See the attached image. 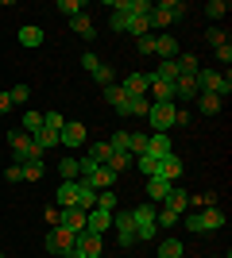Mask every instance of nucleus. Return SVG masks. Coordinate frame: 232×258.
<instances>
[{"instance_id":"1","label":"nucleus","mask_w":232,"mask_h":258,"mask_svg":"<svg viewBox=\"0 0 232 258\" xmlns=\"http://www.w3.org/2000/svg\"><path fill=\"white\" fill-rule=\"evenodd\" d=\"M182 224L190 231H217V227H224V208L213 205V208H198V212H182Z\"/></svg>"},{"instance_id":"2","label":"nucleus","mask_w":232,"mask_h":258,"mask_svg":"<svg viewBox=\"0 0 232 258\" xmlns=\"http://www.w3.org/2000/svg\"><path fill=\"white\" fill-rule=\"evenodd\" d=\"M186 16V4L182 0H163V4H151V16H147V23H151L159 35H166V27L174 20H182Z\"/></svg>"},{"instance_id":"3","label":"nucleus","mask_w":232,"mask_h":258,"mask_svg":"<svg viewBox=\"0 0 232 258\" xmlns=\"http://www.w3.org/2000/svg\"><path fill=\"white\" fill-rule=\"evenodd\" d=\"M8 147H12V154H16V162H43V151H39V147H35V139L31 135H27V131H8Z\"/></svg>"},{"instance_id":"4","label":"nucleus","mask_w":232,"mask_h":258,"mask_svg":"<svg viewBox=\"0 0 232 258\" xmlns=\"http://www.w3.org/2000/svg\"><path fill=\"white\" fill-rule=\"evenodd\" d=\"M155 212H159V208H155L151 201H147V205H135V208H132V220H135V243H147V239L159 235Z\"/></svg>"},{"instance_id":"5","label":"nucleus","mask_w":232,"mask_h":258,"mask_svg":"<svg viewBox=\"0 0 232 258\" xmlns=\"http://www.w3.org/2000/svg\"><path fill=\"white\" fill-rule=\"evenodd\" d=\"M198 93L228 97V93H232V77L228 74H217V70H198Z\"/></svg>"},{"instance_id":"6","label":"nucleus","mask_w":232,"mask_h":258,"mask_svg":"<svg viewBox=\"0 0 232 258\" xmlns=\"http://www.w3.org/2000/svg\"><path fill=\"white\" fill-rule=\"evenodd\" d=\"M74 231H66V227H51L47 231V239H43V247H47V254H58V258H66L70 250H74Z\"/></svg>"},{"instance_id":"7","label":"nucleus","mask_w":232,"mask_h":258,"mask_svg":"<svg viewBox=\"0 0 232 258\" xmlns=\"http://www.w3.org/2000/svg\"><path fill=\"white\" fill-rule=\"evenodd\" d=\"M174 112H178V104H151V112H147L151 135H166V131L174 127Z\"/></svg>"},{"instance_id":"8","label":"nucleus","mask_w":232,"mask_h":258,"mask_svg":"<svg viewBox=\"0 0 232 258\" xmlns=\"http://www.w3.org/2000/svg\"><path fill=\"white\" fill-rule=\"evenodd\" d=\"M112 227H116V239H120V247H132L135 243V220H132V208H116L112 212Z\"/></svg>"},{"instance_id":"9","label":"nucleus","mask_w":232,"mask_h":258,"mask_svg":"<svg viewBox=\"0 0 232 258\" xmlns=\"http://www.w3.org/2000/svg\"><path fill=\"white\" fill-rule=\"evenodd\" d=\"M58 143H62V147H85V143H89L85 123H81V119H66L62 131H58Z\"/></svg>"},{"instance_id":"10","label":"nucleus","mask_w":232,"mask_h":258,"mask_svg":"<svg viewBox=\"0 0 232 258\" xmlns=\"http://www.w3.org/2000/svg\"><path fill=\"white\" fill-rule=\"evenodd\" d=\"M109 227H112V212H105V208H89V212H85V231L105 235Z\"/></svg>"},{"instance_id":"11","label":"nucleus","mask_w":232,"mask_h":258,"mask_svg":"<svg viewBox=\"0 0 232 258\" xmlns=\"http://www.w3.org/2000/svg\"><path fill=\"white\" fill-rule=\"evenodd\" d=\"M101 239H105V235H93V231H77L74 247L81 250V254H89V258H101V247H105Z\"/></svg>"},{"instance_id":"12","label":"nucleus","mask_w":232,"mask_h":258,"mask_svg":"<svg viewBox=\"0 0 232 258\" xmlns=\"http://www.w3.org/2000/svg\"><path fill=\"white\" fill-rule=\"evenodd\" d=\"M182 170H186V166H182V158H178V154H166V158H159V170H155V177L178 181V177H182Z\"/></svg>"},{"instance_id":"13","label":"nucleus","mask_w":232,"mask_h":258,"mask_svg":"<svg viewBox=\"0 0 232 258\" xmlns=\"http://www.w3.org/2000/svg\"><path fill=\"white\" fill-rule=\"evenodd\" d=\"M155 54H159V58H163V62H174L178 54V39L174 35H155Z\"/></svg>"},{"instance_id":"14","label":"nucleus","mask_w":232,"mask_h":258,"mask_svg":"<svg viewBox=\"0 0 232 258\" xmlns=\"http://www.w3.org/2000/svg\"><path fill=\"white\" fill-rule=\"evenodd\" d=\"M174 181H166V177H147V197H151V205H163L166 197H170Z\"/></svg>"},{"instance_id":"15","label":"nucleus","mask_w":232,"mask_h":258,"mask_svg":"<svg viewBox=\"0 0 232 258\" xmlns=\"http://www.w3.org/2000/svg\"><path fill=\"white\" fill-rule=\"evenodd\" d=\"M58 227H66V231H85V212L81 208H62V216H58Z\"/></svg>"},{"instance_id":"16","label":"nucleus","mask_w":232,"mask_h":258,"mask_svg":"<svg viewBox=\"0 0 232 258\" xmlns=\"http://www.w3.org/2000/svg\"><path fill=\"white\" fill-rule=\"evenodd\" d=\"M147 85H151L147 74H128L120 89H124V97H147Z\"/></svg>"},{"instance_id":"17","label":"nucleus","mask_w":232,"mask_h":258,"mask_svg":"<svg viewBox=\"0 0 232 258\" xmlns=\"http://www.w3.org/2000/svg\"><path fill=\"white\" fill-rule=\"evenodd\" d=\"M116 112H120V116H144V119H147V112H151V100H147V97H128L120 108H116Z\"/></svg>"},{"instance_id":"18","label":"nucleus","mask_w":232,"mask_h":258,"mask_svg":"<svg viewBox=\"0 0 232 258\" xmlns=\"http://www.w3.org/2000/svg\"><path fill=\"white\" fill-rule=\"evenodd\" d=\"M112 147H109V139H97V143H85V158H93V162H101V166H109V158H112Z\"/></svg>"},{"instance_id":"19","label":"nucleus","mask_w":232,"mask_h":258,"mask_svg":"<svg viewBox=\"0 0 232 258\" xmlns=\"http://www.w3.org/2000/svg\"><path fill=\"white\" fill-rule=\"evenodd\" d=\"M151 158H166V154H174L170 151V135H147V151Z\"/></svg>"},{"instance_id":"20","label":"nucleus","mask_w":232,"mask_h":258,"mask_svg":"<svg viewBox=\"0 0 232 258\" xmlns=\"http://www.w3.org/2000/svg\"><path fill=\"white\" fill-rule=\"evenodd\" d=\"M128 23H132V12H128L124 0H116V8H112V16H109V27L112 31H128Z\"/></svg>"},{"instance_id":"21","label":"nucleus","mask_w":232,"mask_h":258,"mask_svg":"<svg viewBox=\"0 0 232 258\" xmlns=\"http://www.w3.org/2000/svg\"><path fill=\"white\" fill-rule=\"evenodd\" d=\"M174 100H198V77H178L174 81Z\"/></svg>"},{"instance_id":"22","label":"nucleus","mask_w":232,"mask_h":258,"mask_svg":"<svg viewBox=\"0 0 232 258\" xmlns=\"http://www.w3.org/2000/svg\"><path fill=\"white\" fill-rule=\"evenodd\" d=\"M163 205L170 208V212H178V216H182V212H190V193H186V189H178V185H174V189H170V197H166Z\"/></svg>"},{"instance_id":"23","label":"nucleus","mask_w":232,"mask_h":258,"mask_svg":"<svg viewBox=\"0 0 232 258\" xmlns=\"http://www.w3.org/2000/svg\"><path fill=\"white\" fill-rule=\"evenodd\" d=\"M70 31H77L81 39H93V35H97V27H93V20H89V12H81V16H74V20H70Z\"/></svg>"},{"instance_id":"24","label":"nucleus","mask_w":232,"mask_h":258,"mask_svg":"<svg viewBox=\"0 0 232 258\" xmlns=\"http://www.w3.org/2000/svg\"><path fill=\"white\" fill-rule=\"evenodd\" d=\"M198 108L205 112V116H217L224 108V97H213V93H198Z\"/></svg>"},{"instance_id":"25","label":"nucleus","mask_w":232,"mask_h":258,"mask_svg":"<svg viewBox=\"0 0 232 258\" xmlns=\"http://www.w3.org/2000/svg\"><path fill=\"white\" fill-rule=\"evenodd\" d=\"M16 39H20L23 46H39V43H43V27H35V23H23Z\"/></svg>"},{"instance_id":"26","label":"nucleus","mask_w":232,"mask_h":258,"mask_svg":"<svg viewBox=\"0 0 232 258\" xmlns=\"http://www.w3.org/2000/svg\"><path fill=\"white\" fill-rule=\"evenodd\" d=\"M58 173H62V181H77V173H81V162L66 154V158L58 162Z\"/></svg>"},{"instance_id":"27","label":"nucleus","mask_w":232,"mask_h":258,"mask_svg":"<svg viewBox=\"0 0 232 258\" xmlns=\"http://www.w3.org/2000/svg\"><path fill=\"white\" fill-rule=\"evenodd\" d=\"M31 139H35V147H39V151H51V147H58V131L43 127V131H35Z\"/></svg>"},{"instance_id":"28","label":"nucleus","mask_w":232,"mask_h":258,"mask_svg":"<svg viewBox=\"0 0 232 258\" xmlns=\"http://www.w3.org/2000/svg\"><path fill=\"white\" fill-rule=\"evenodd\" d=\"M23 131H27V135H35V131H43V112H35V108H27V112H23Z\"/></svg>"},{"instance_id":"29","label":"nucleus","mask_w":232,"mask_h":258,"mask_svg":"<svg viewBox=\"0 0 232 258\" xmlns=\"http://www.w3.org/2000/svg\"><path fill=\"white\" fill-rule=\"evenodd\" d=\"M159 258H182V239H163L159 243Z\"/></svg>"},{"instance_id":"30","label":"nucleus","mask_w":232,"mask_h":258,"mask_svg":"<svg viewBox=\"0 0 232 258\" xmlns=\"http://www.w3.org/2000/svg\"><path fill=\"white\" fill-rule=\"evenodd\" d=\"M128 35H135V39L151 35V23H147V16H132V23H128Z\"/></svg>"},{"instance_id":"31","label":"nucleus","mask_w":232,"mask_h":258,"mask_svg":"<svg viewBox=\"0 0 232 258\" xmlns=\"http://www.w3.org/2000/svg\"><path fill=\"white\" fill-rule=\"evenodd\" d=\"M43 170H47V166H43V162H23V181H43Z\"/></svg>"},{"instance_id":"32","label":"nucleus","mask_w":232,"mask_h":258,"mask_svg":"<svg viewBox=\"0 0 232 258\" xmlns=\"http://www.w3.org/2000/svg\"><path fill=\"white\" fill-rule=\"evenodd\" d=\"M205 16H209V20H224V16H228V0H209V4H205Z\"/></svg>"},{"instance_id":"33","label":"nucleus","mask_w":232,"mask_h":258,"mask_svg":"<svg viewBox=\"0 0 232 258\" xmlns=\"http://www.w3.org/2000/svg\"><path fill=\"white\" fill-rule=\"evenodd\" d=\"M128 135H132V131H112L109 147H112V151H116V154H132V151H128Z\"/></svg>"},{"instance_id":"34","label":"nucleus","mask_w":232,"mask_h":258,"mask_svg":"<svg viewBox=\"0 0 232 258\" xmlns=\"http://www.w3.org/2000/svg\"><path fill=\"white\" fill-rule=\"evenodd\" d=\"M101 93H105V100H109L112 108H120L124 100H128V97H124V89H120V85H105V89H101Z\"/></svg>"},{"instance_id":"35","label":"nucleus","mask_w":232,"mask_h":258,"mask_svg":"<svg viewBox=\"0 0 232 258\" xmlns=\"http://www.w3.org/2000/svg\"><path fill=\"white\" fill-rule=\"evenodd\" d=\"M109 170H112V173L132 170V154H112V158H109Z\"/></svg>"},{"instance_id":"36","label":"nucleus","mask_w":232,"mask_h":258,"mask_svg":"<svg viewBox=\"0 0 232 258\" xmlns=\"http://www.w3.org/2000/svg\"><path fill=\"white\" fill-rule=\"evenodd\" d=\"M8 97H12V108H16V104H27V100H31V89H27V85H12Z\"/></svg>"},{"instance_id":"37","label":"nucleus","mask_w":232,"mask_h":258,"mask_svg":"<svg viewBox=\"0 0 232 258\" xmlns=\"http://www.w3.org/2000/svg\"><path fill=\"white\" fill-rule=\"evenodd\" d=\"M155 77H159V81H170V85H174V81H178V66H174V62H163L159 70H155Z\"/></svg>"},{"instance_id":"38","label":"nucleus","mask_w":232,"mask_h":258,"mask_svg":"<svg viewBox=\"0 0 232 258\" xmlns=\"http://www.w3.org/2000/svg\"><path fill=\"white\" fill-rule=\"evenodd\" d=\"M135 166H140L147 177H155V170H159V158H151V154H135Z\"/></svg>"},{"instance_id":"39","label":"nucleus","mask_w":232,"mask_h":258,"mask_svg":"<svg viewBox=\"0 0 232 258\" xmlns=\"http://www.w3.org/2000/svg\"><path fill=\"white\" fill-rule=\"evenodd\" d=\"M97 208H105V212H116V193H112V189H101V193H97Z\"/></svg>"},{"instance_id":"40","label":"nucleus","mask_w":232,"mask_h":258,"mask_svg":"<svg viewBox=\"0 0 232 258\" xmlns=\"http://www.w3.org/2000/svg\"><path fill=\"white\" fill-rule=\"evenodd\" d=\"M81 8H85L81 0H58V12H62V16H70V20H74V16H81Z\"/></svg>"},{"instance_id":"41","label":"nucleus","mask_w":232,"mask_h":258,"mask_svg":"<svg viewBox=\"0 0 232 258\" xmlns=\"http://www.w3.org/2000/svg\"><path fill=\"white\" fill-rule=\"evenodd\" d=\"M178 220H182V216L170 212L166 205H163V212H155V224H159V227H170V224H178Z\"/></svg>"},{"instance_id":"42","label":"nucleus","mask_w":232,"mask_h":258,"mask_svg":"<svg viewBox=\"0 0 232 258\" xmlns=\"http://www.w3.org/2000/svg\"><path fill=\"white\" fill-rule=\"evenodd\" d=\"M93 77H97V85H101V89H105V85H116V74H112V70H109L105 62H101V70H97Z\"/></svg>"},{"instance_id":"43","label":"nucleus","mask_w":232,"mask_h":258,"mask_svg":"<svg viewBox=\"0 0 232 258\" xmlns=\"http://www.w3.org/2000/svg\"><path fill=\"white\" fill-rule=\"evenodd\" d=\"M62 123H66V119L58 116V112H43V127H51V131H62Z\"/></svg>"},{"instance_id":"44","label":"nucleus","mask_w":232,"mask_h":258,"mask_svg":"<svg viewBox=\"0 0 232 258\" xmlns=\"http://www.w3.org/2000/svg\"><path fill=\"white\" fill-rule=\"evenodd\" d=\"M81 66H85V70H89V74H97V70H101V58H97V54H81Z\"/></svg>"},{"instance_id":"45","label":"nucleus","mask_w":232,"mask_h":258,"mask_svg":"<svg viewBox=\"0 0 232 258\" xmlns=\"http://www.w3.org/2000/svg\"><path fill=\"white\" fill-rule=\"evenodd\" d=\"M0 173H4L8 181H23V166H20V162H16V166H4Z\"/></svg>"},{"instance_id":"46","label":"nucleus","mask_w":232,"mask_h":258,"mask_svg":"<svg viewBox=\"0 0 232 258\" xmlns=\"http://www.w3.org/2000/svg\"><path fill=\"white\" fill-rule=\"evenodd\" d=\"M140 54H155V35H144V39H135Z\"/></svg>"},{"instance_id":"47","label":"nucleus","mask_w":232,"mask_h":258,"mask_svg":"<svg viewBox=\"0 0 232 258\" xmlns=\"http://www.w3.org/2000/svg\"><path fill=\"white\" fill-rule=\"evenodd\" d=\"M205 39H209V43H213V50H217V46H224V43H228V35H224V31H209V35H205Z\"/></svg>"},{"instance_id":"48","label":"nucleus","mask_w":232,"mask_h":258,"mask_svg":"<svg viewBox=\"0 0 232 258\" xmlns=\"http://www.w3.org/2000/svg\"><path fill=\"white\" fill-rule=\"evenodd\" d=\"M217 58H221V62L228 66V62H232V46H228V43H224V46H217Z\"/></svg>"},{"instance_id":"49","label":"nucleus","mask_w":232,"mask_h":258,"mask_svg":"<svg viewBox=\"0 0 232 258\" xmlns=\"http://www.w3.org/2000/svg\"><path fill=\"white\" fill-rule=\"evenodd\" d=\"M58 216H62V208H47V224L58 227Z\"/></svg>"},{"instance_id":"50","label":"nucleus","mask_w":232,"mask_h":258,"mask_svg":"<svg viewBox=\"0 0 232 258\" xmlns=\"http://www.w3.org/2000/svg\"><path fill=\"white\" fill-rule=\"evenodd\" d=\"M8 108H12V97H8V93H0V116H4Z\"/></svg>"},{"instance_id":"51","label":"nucleus","mask_w":232,"mask_h":258,"mask_svg":"<svg viewBox=\"0 0 232 258\" xmlns=\"http://www.w3.org/2000/svg\"><path fill=\"white\" fill-rule=\"evenodd\" d=\"M66 258H89V254H81V250H77V247H74V250H70V254H66Z\"/></svg>"},{"instance_id":"52","label":"nucleus","mask_w":232,"mask_h":258,"mask_svg":"<svg viewBox=\"0 0 232 258\" xmlns=\"http://www.w3.org/2000/svg\"><path fill=\"white\" fill-rule=\"evenodd\" d=\"M0 258H4V254H0Z\"/></svg>"},{"instance_id":"53","label":"nucleus","mask_w":232,"mask_h":258,"mask_svg":"<svg viewBox=\"0 0 232 258\" xmlns=\"http://www.w3.org/2000/svg\"><path fill=\"white\" fill-rule=\"evenodd\" d=\"M101 258H105V254H101Z\"/></svg>"}]
</instances>
